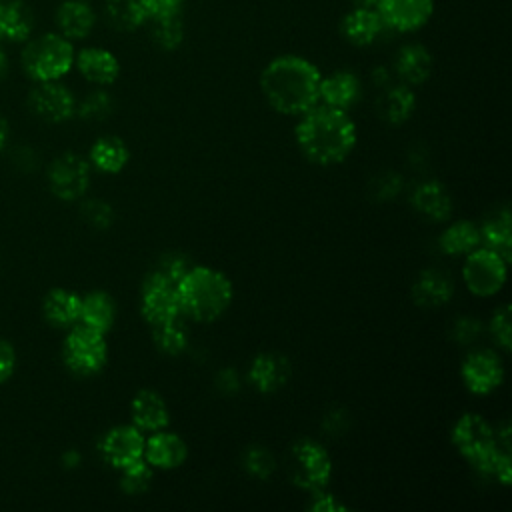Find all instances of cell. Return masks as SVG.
<instances>
[{"mask_svg":"<svg viewBox=\"0 0 512 512\" xmlns=\"http://www.w3.org/2000/svg\"><path fill=\"white\" fill-rule=\"evenodd\" d=\"M296 144L314 164L332 166L346 160L356 146V124L346 110L316 104L296 124Z\"/></svg>","mask_w":512,"mask_h":512,"instance_id":"obj_1","label":"cell"},{"mask_svg":"<svg viewBox=\"0 0 512 512\" xmlns=\"http://www.w3.org/2000/svg\"><path fill=\"white\" fill-rule=\"evenodd\" d=\"M320 78V70L310 60L284 54L266 64L260 74V88L276 112L300 116L320 102Z\"/></svg>","mask_w":512,"mask_h":512,"instance_id":"obj_2","label":"cell"},{"mask_svg":"<svg viewBox=\"0 0 512 512\" xmlns=\"http://www.w3.org/2000/svg\"><path fill=\"white\" fill-rule=\"evenodd\" d=\"M180 310L196 322H214L232 302V282L220 270L192 266L176 284Z\"/></svg>","mask_w":512,"mask_h":512,"instance_id":"obj_3","label":"cell"},{"mask_svg":"<svg viewBox=\"0 0 512 512\" xmlns=\"http://www.w3.org/2000/svg\"><path fill=\"white\" fill-rule=\"evenodd\" d=\"M74 48L68 38L56 32L42 34L30 40L22 52L26 74L38 82L60 80L74 64Z\"/></svg>","mask_w":512,"mask_h":512,"instance_id":"obj_4","label":"cell"},{"mask_svg":"<svg viewBox=\"0 0 512 512\" xmlns=\"http://www.w3.org/2000/svg\"><path fill=\"white\" fill-rule=\"evenodd\" d=\"M288 472L294 486L312 494L324 490L332 476L330 454L316 440L302 438L290 448Z\"/></svg>","mask_w":512,"mask_h":512,"instance_id":"obj_5","label":"cell"},{"mask_svg":"<svg viewBox=\"0 0 512 512\" xmlns=\"http://www.w3.org/2000/svg\"><path fill=\"white\" fill-rule=\"evenodd\" d=\"M62 358L74 374L90 376L100 372L108 360V344L104 332L84 324H74V328L64 338Z\"/></svg>","mask_w":512,"mask_h":512,"instance_id":"obj_6","label":"cell"},{"mask_svg":"<svg viewBox=\"0 0 512 512\" xmlns=\"http://www.w3.org/2000/svg\"><path fill=\"white\" fill-rule=\"evenodd\" d=\"M506 268L508 262L494 250L486 246L474 248L466 254L462 266V278L466 288L482 298L494 296L506 282Z\"/></svg>","mask_w":512,"mask_h":512,"instance_id":"obj_7","label":"cell"},{"mask_svg":"<svg viewBox=\"0 0 512 512\" xmlns=\"http://www.w3.org/2000/svg\"><path fill=\"white\" fill-rule=\"evenodd\" d=\"M140 312L150 324H160L182 314L176 284L158 274L150 272L140 292Z\"/></svg>","mask_w":512,"mask_h":512,"instance_id":"obj_8","label":"cell"},{"mask_svg":"<svg viewBox=\"0 0 512 512\" xmlns=\"http://www.w3.org/2000/svg\"><path fill=\"white\" fill-rule=\"evenodd\" d=\"M452 444L474 464L498 446L496 430L480 414H462L452 426Z\"/></svg>","mask_w":512,"mask_h":512,"instance_id":"obj_9","label":"cell"},{"mask_svg":"<svg viewBox=\"0 0 512 512\" xmlns=\"http://www.w3.org/2000/svg\"><path fill=\"white\" fill-rule=\"evenodd\" d=\"M144 432L134 424H118L100 440V454L106 464L124 470L144 458Z\"/></svg>","mask_w":512,"mask_h":512,"instance_id":"obj_10","label":"cell"},{"mask_svg":"<svg viewBox=\"0 0 512 512\" xmlns=\"http://www.w3.org/2000/svg\"><path fill=\"white\" fill-rule=\"evenodd\" d=\"M48 182L58 198L76 200L88 190L90 166L82 156L66 152L52 162L48 170Z\"/></svg>","mask_w":512,"mask_h":512,"instance_id":"obj_11","label":"cell"},{"mask_svg":"<svg viewBox=\"0 0 512 512\" xmlns=\"http://www.w3.org/2000/svg\"><path fill=\"white\" fill-rule=\"evenodd\" d=\"M462 382L464 386L478 396L494 392L504 380V364L500 356L492 350L470 352L462 362Z\"/></svg>","mask_w":512,"mask_h":512,"instance_id":"obj_12","label":"cell"},{"mask_svg":"<svg viewBox=\"0 0 512 512\" xmlns=\"http://www.w3.org/2000/svg\"><path fill=\"white\" fill-rule=\"evenodd\" d=\"M376 10L388 30L414 32L430 20L434 0H378Z\"/></svg>","mask_w":512,"mask_h":512,"instance_id":"obj_13","label":"cell"},{"mask_svg":"<svg viewBox=\"0 0 512 512\" xmlns=\"http://www.w3.org/2000/svg\"><path fill=\"white\" fill-rule=\"evenodd\" d=\"M30 108L48 122H64L76 112V100L64 84L50 80L30 92Z\"/></svg>","mask_w":512,"mask_h":512,"instance_id":"obj_14","label":"cell"},{"mask_svg":"<svg viewBox=\"0 0 512 512\" xmlns=\"http://www.w3.org/2000/svg\"><path fill=\"white\" fill-rule=\"evenodd\" d=\"M188 458V446L186 442L172 432H150V436L144 440V460L152 468L160 470H172L184 464Z\"/></svg>","mask_w":512,"mask_h":512,"instance_id":"obj_15","label":"cell"},{"mask_svg":"<svg viewBox=\"0 0 512 512\" xmlns=\"http://www.w3.org/2000/svg\"><path fill=\"white\" fill-rule=\"evenodd\" d=\"M342 36L354 46H370L386 32V24L376 8H352L340 22Z\"/></svg>","mask_w":512,"mask_h":512,"instance_id":"obj_16","label":"cell"},{"mask_svg":"<svg viewBox=\"0 0 512 512\" xmlns=\"http://www.w3.org/2000/svg\"><path fill=\"white\" fill-rule=\"evenodd\" d=\"M290 378V362L278 352H262L258 354L248 370L250 384L262 392L270 394L280 390Z\"/></svg>","mask_w":512,"mask_h":512,"instance_id":"obj_17","label":"cell"},{"mask_svg":"<svg viewBox=\"0 0 512 512\" xmlns=\"http://www.w3.org/2000/svg\"><path fill=\"white\" fill-rule=\"evenodd\" d=\"M74 64L78 68V72L92 84L98 86H108L112 82H116L118 74H120V62L118 58L106 50V48H82L76 56H74Z\"/></svg>","mask_w":512,"mask_h":512,"instance_id":"obj_18","label":"cell"},{"mask_svg":"<svg viewBox=\"0 0 512 512\" xmlns=\"http://www.w3.org/2000/svg\"><path fill=\"white\" fill-rule=\"evenodd\" d=\"M432 66L430 50L418 42L404 44L394 56V72L408 86L424 84L432 74Z\"/></svg>","mask_w":512,"mask_h":512,"instance_id":"obj_19","label":"cell"},{"mask_svg":"<svg viewBox=\"0 0 512 512\" xmlns=\"http://www.w3.org/2000/svg\"><path fill=\"white\" fill-rule=\"evenodd\" d=\"M132 424L142 432L164 430L170 422V410L164 398L154 390H140L130 404Z\"/></svg>","mask_w":512,"mask_h":512,"instance_id":"obj_20","label":"cell"},{"mask_svg":"<svg viewBox=\"0 0 512 512\" xmlns=\"http://www.w3.org/2000/svg\"><path fill=\"white\" fill-rule=\"evenodd\" d=\"M360 94H362L360 80L350 70H338V72H332V74L320 78L318 96H320L322 104H328V106H334L340 110H348L358 102Z\"/></svg>","mask_w":512,"mask_h":512,"instance_id":"obj_21","label":"cell"},{"mask_svg":"<svg viewBox=\"0 0 512 512\" xmlns=\"http://www.w3.org/2000/svg\"><path fill=\"white\" fill-rule=\"evenodd\" d=\"M412 208L428 220L444 222L452 214V198L444 184L436 180L420 182L410 194Z\"/></svg>","mask_w":512,"mask_h":512,"instance_id":"obj_22","label":"cell"},{"mask_svg":"<svg viewBox=\"0 0 512 512\" xmlns=\"http://www.w3.org/2000/svg\"><path fill=\"white\" fill-rule=\"evenodd\" d=\"M56 24L64 38L82 40L92 32L96 16L86 0H66L56 10Z\"/></svg>","mask_w":512,"mask_h":512,"instance_id":"obj_23","label":"cell"},{"mask_svg":"<svg viewBox=\"0 0 512 512\" xmlns=\"http://www.w3.org/2000/svg\"><path fill=\"white\" fill-rule=\"evenodd\" d=\"M452 294L454 284L442 270H422L412 286V298L422 308L444 306Z\"/></svg>","mask_w":512,"mask_h":512,"instance_id":"obj_24","label":"cell"},{"mask_svg":"<svg viewBox=\"0 0 512 512\" xmlns=\"http://www.w3.org/2000/svg\"><path fill=\"white\" fill-rule=\"evenodd\" d=\"M34 28V14L22 0H0V38L10 42L28 40Z\"/></svg>","mask_w":512,"mask_h":512,"instance_id":"obj_25","label":"cell"},{"mask_svg":"<svg viewBox=\"0 0 512 512\" xmlns=\"http://www.w3.org/2000/svg\"><path fill=\"white\" fill-rule=\"evenodd\" d=\"M480 242L498 252L506 262H510V250H512V220L510 210L500 208L494 210L480 226Z\"/></svg>","mask_w":512,"mask_h":512,"instance_id":"obj_26","label":"cell"},{"mask_svg":"<svg viewBox=\"0 0 512 512\" xmlns=\"http://www.w3.org/2000/svg\"><path fill=\"white\" fill-rule=\"evenodd\" d=\"M108 22L122 32H132L144 26L150 18L148 0H104Z\"/></svg>","mask_w":512,"mask_h":512,"instance_id":"obj_27","label":"cell"},{"mask_svg":"<svg viewBox=\"0 0 512 512\" xmlns=\"http://www.w3.org/2000/svg\"><path fill=\"white\" fill-rule=\"evenodd\" d=\"M82 298L70 290L56 288L44 298V318L58 328H70L80 322Z\"/></svg>","mask_w":512,"mask_h":512,"instance_id":"obj_28","label":"cell"},{"mask_svg":"<svg viewBox=\"0 0 512 512\" xmlns=\"http://www.w3.org/2000/svg\"><path fill=\"white\" fill-rule=\"evenodd\" d=\"M116 318V304L106 292H90L80 302V322L98 332H108Z\"/></svg>","mask_w":512,"mask_h":512,"instance_id":"obj_29","label":"cell"},{"mask_svg":"<svg viewBox=\"0 0 512 512\" xmlns=\"http://www.w3.org/2000/svg\"><path fill=\"white\" fill-rule=\"evenodd\" d=\"M130 152L122 138L102 136L90 148V162L106 174H116L128 164Z\"/></svg>","mask_w":512,"mask_h":512,"instance_id":"obj_30","label":"cell"},{"mask_svg":"<svg viewBox=\"0 0 512 512\" xmlns=\"http://www.w3.org/2000/svg\"><path fill=\"white\" fill-rule=\"evenodd\" d=\"M480 242V228L470 220H460L444 228V232L438 238V246L448 256H466L474 248H478Z\"/></svg>","mask_w":512,"mask_h":512,"instance_id":"obj_31","label":"cell"},{"mask_svg":"<svg viewBox=\"0 0 512 512\" xmlns=\"http://www.w3.org/2000/svg\"><path fill=\"white\" fill-rule=\"evenodd\" d=\"M416 108V96L408 84L390 86L378 98V112L390 124L406 122Z\"/></svg>","mask_w":512,"mask_h":512,"instance_id":"obj_32","label":"cell"},{"mask_svg":"<svg viewBox=\"0 0 512 512\" xmlns=\"http://www.w3.org/2000/svg\"><path fill=\"white\" fill-rule=\"evenodd\" d=\"M150 38L162 50H176L184 40V18L182 12H168L150 16Z\"/></svg>","mask_w":512,"mask_h":512,"instance_id":"obj_33","label":"cell"},{"mask_svg":"<svg viewBox=\"0 0 512 512\" xmlns=\"http://www.w3.org/2000/svg\"><path fill=\"white\" fill-rule=\"evenodd\" d=\"M152 340L160 352L178 356L188 348V330L178 316L160 324H152Z\"/></svg>","mask_w":512,"mask_h":512,"instance_id":"obj_34","label":"cell"},{"mask_svg":"<svg viewBox=\"0 0 512 512\" xmlns=\"http://www.w3.org/2000/svg\"><path fill=\"white\" fill-rule=\"evenodd\" d=\"M472 468L486 478H494L500 484L508 486L512 480V460L508 450L496 446L492 452H488L484 458H480L478 462L472 464Z\"/></svg>","mask_w":512,"mask_h":512,"instance_id":"obj_35","label":"cell"},{"mask_svg":"<svg viewBox=\"0 0 512 512\" xmlns=\"http://www.w3.org/2000/svg\"><path fill=\"white\" fill-rule=\"evenodd\" d=\"M122 476H120V488L122 492H126L128 496H138V494H144L150 484H152V466L142 458L140 462L120 470Z\"/></svg>","mask_w":512,"mask_h":512,"instance_id":"obj_36","label":"cell"},{"mask_svg":"<svg viewBox=\"0 0 512 512\" xmlns=\"http://www.w3.org/2000/svg\"><path fill=\"white\" fill-rule=\"evenodd\" d=\"M242 460H244V468L260 480H266L274 472V456L264 446H250L244 452Z\"/></svg>","mask_w":512,"mask_h":512,"instance_id":"obj_37","label":"cell"},{"mask_svg":"<svg viewBox=\"0 0 512 512\" xmlns=\"http://www.w3.org/2000/svg\"><path fill=\"white\" fill-rule=\"evenodd\" d=\"M490 334L494 338V342L508 352L512 346V326H510V306L502 304L500 308L494 310L492 318H490Z\"/></svg>","mask_w":512,"mask_h":512,"instance_id":"obj_38","label":"cell"},{"mask_svg":"<svg viewBox=\"0 0 512 512\" xmlns=\"http://www.w3.org/2000/svg\"><path fill=\"white\" fill-rule=\"evenodd\" d=\"M194 264L190 262V258L182 252H168L158 260V268L156 272L162 274L164 278H168L170 282L178 284V280L192 268Z\"/></svg>","mask_w":512,"mask_h":512,"instance_id":"obj_39","label":"cell"},{"mask_svg":"<svg viewBox=\"0 0 512 512\" xmlns=\"http://www.w3.org/2000/svg\"><path fill=\"white\" fill-rule=\"evenodd\" d=\"M112 112V100L106 92L102 90H96L92 94H88L80 106H78V114L82 118H88V120H102L106 118L108 114Z\"/></svg>","mask_w":512,"mask_h":512,"instance_id":"obj_40","label":"cell"},{"mask_svg":"<svg viewBox=\"0 0 512 512\" xmlns=\"http://www.w3.org/2000/svg\"><path fill=\"white\" fill-rule=\"evenodd\" d=\"M82 216L94 228H108L112 224V220H114L112 208L106 202H102V200L86 202L82 206Z\"/></svg>","mask_w":512,"mask_h":512,"instance_id":"obj_41","label":"cell"},{"mask_svg":"<svg viewBox=\"0 0 512 512\" xmlns=\"http://www.w3.org/2000/svg\"><path fill=\"white\" fill-rule=\"evenodd\" d=\"M480 332H482V324L474 316H460L452 326V338L458 344L474 342L480 336Z\"/></svg>","mask_w":512,"mask_h":512,"instance_id":"obj_42","label":"cell"},{"mask_svg":"<svg viewBox=\"0 0 512 512\" xmlns=\"http://www.w3.org/2000/svg\"><path fill=\"white\" fill-rule=\"evenodd\" d=\"M312 512H344L346 506L332 494H326L324 490L314 492L312 502L308 506Z\"/></svg>","mask_w":512,"mask_h":512,"instance_id":"obj_43","label":"cell"},{"mask_svg":"<svg viewBox=\"0 0 512 512\" xmlns=\"http://www.w3.org/2000/svg\"><path fill=\"white\" fill-rule=\"evenodd\" d=\"M400 188H402V180L398 178V174H392V172L378 176L374 182V192L380 198H392Z\"/></svg>","mask_w":512,"mask_h":512,"instance_id":"obj_44","label":"cell"},{"mask_svg":"<svg viewBox=\"0 0 512 512\" xmlns=\"http://www.w3.org/2000/svg\"><path fill=\"white\" fill-rule=\"evenodd\" d=\"M14 366H16V354H14V348L0 340V382L8 380L14 372Z\"/></svg>","mask_w":512,"mask_h":512,"instance_id":"obj_45","label":"cell"},{"mask_svg":"<svg viewBox=\"0 0 512 512\" xmlns=\"http://www.w3.org/2000/svg\"><path fill=\"white\" fill-rule=\"evenodd\" d=\"M186 0H148L150 6V16L156 14H168V12H178ZM150 20V18H148Z\"/></svg>","mask_w":512,"mask_h":512,"instance_id":"obj_46","label":"cell"},{"mask_svg":"<svg viewBox=\"0 0 512 512\" xmlns=\"http://www.w3.org/2000/svg\"><path fill=\"white\" fill-rule=\"evenodd\" d=\"M216 384H218V388L224 390V392H236L240 380H238V374H236L232 368H224V370L218 374Z\"/></svg>","mask_w":512,"mask_h":512,"instance_id":"obj_47","label":"cell"},{"mask_svg":"<svg viewBox=\"0 0 512 512\" xmlns=\"http://www.w3.org/2000/svg\"><path fill=\"white\" fill-rule=\"evenodd\" d=\"M372 80H374V84L376 86H388V80H390V74H388V70L386 68H376L374 72H372Z\"/></svg>","mask_w":512,"mask_h":512,"instance_id":"obj_48","label":"cell"},{"mask_svg":"<svg viewBox=\"0 0 512 512\" xmlns=\"http://www.w3.org/2000/svg\"><path fill=\"white\" fill-rule=\"evenodd\" d=\"M354 8H376L378 0H348Z\"/></svg>","mask_w":512,"mask_h":512,"instance_id":"obj_49","label":"cell"},{"mask_svg":"<svg viewBox=\"0 0 512 512\" xmlns=\"http://www.w3.org/2000/svg\"><path fill=\"white\" fill-rule=\"evenodd\" d=\"M6 134H8L6 122L0 118V148H2V146H4V142H6Z\"/></svg>","mask_w":512,"mask_h":512,"instance_id":"obj_50","label":"cell"},{"mask_svg":"<svg viewBox=\"0 0 512 512\" xmlns=\"http://www.w3.org/2000/svg\"><path fill=\"white\" fill-rule=\"evenodd\" d=\"M4 70H6V54H4L2 48H0V76L4 74Z\"/></svg>","mask_w":512,"mask_h":512,"instance_id":"obj_51","label":"cell"}]
</instances>
